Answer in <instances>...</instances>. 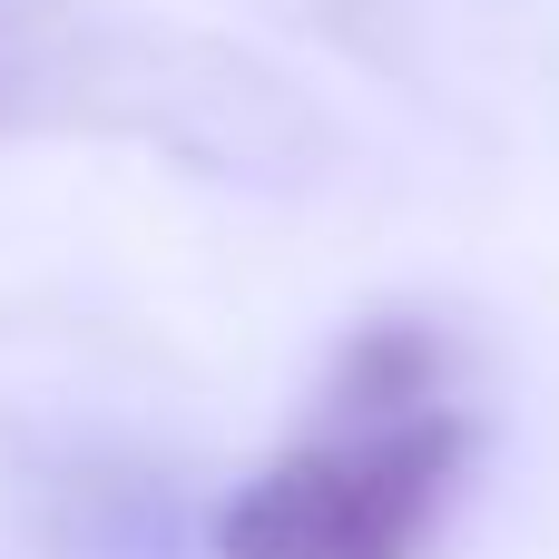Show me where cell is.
Segmentation results:
<instances>
[{"label": "cell", "mask_w": 559, "mask_h": 559, "mask_svg": "<svg viewBox=\"0 0 559 559\" xmlns=\"http://www.w3.org/2000/svg\"><path fill=\"white\" fill-rule=\"evenodd\" d=\"M462 452L472 413L442 344L383 314L344 344L314 423L226 491L216 559H423L462 491Z\"/></svg>", "instance_id": "obj_1"}]
</instances>
